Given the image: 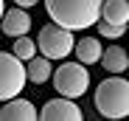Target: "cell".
Here are the masks:
<instances>
[{
    "instance_id": "10",
    "label": "cell",
    "mask_w": 129,
    "mask_h": 121,
    "mask_svg": "<svg viewBox=\"0 0 129 121\" xmlns=\"http://www.w3.org/2000/svg\"><path fill=\"white\" fill-rule=\"evenodd\" d=\"M73 51H76V59H79L81 65H95L98 59H101L104 45L98 42L95 37H81V39L73 42Z\"/></svg>"
},
{
    "instance_id": "8",
    "label": "cell",
    "mask_w": 129,
    "mask_h": 121,
    "mask_svg": "<svg viewBox=\"0 0 129 121\" xmlns=\"http://www.w3.org/2000/svg\"><path fill=\"white\" fill-rule=\"evenodd\" d=\"M0 28H3L6 37H23V34H28L31 31V14H28V9L14 6V9L3 11V17H0Z\"/></svg>"
},
{
    "instance_id": "7",
    "label": "cell",
    "mask_w": 129,
    "mask_h": 121,
    "mask_svg": "<svg viewBox=\"0 0 129 121\" xmlns=\"http://www.w3.org/2000/svg\"><path fill=\"white\" fill-rule=\"evenodd\" d=\"M37 118H45V121H81L84 113L76 104V99L59 96V99H51V102L37 113Z\"/></svg>"
},
{
    "instance_id": "1",
    "label": "cell",
    "mask_w": 129,
    "mask_h": 121,
    "mask_svg": "<svg viewBox=\"0 0 129 121\" xmlns=\"http://www.w3.org/2000/svg\"><path fill=\"white\" fill-rule=\"evenodd\" d=\"M101 3L104 0H45V11L51 23L70 31H84L95 26L101 14Z\"/></svg>"
},
{
    "instance_id": "11",
    "label": "cell",
    "mask_w": 129,
    "mask_h": 121,
    "mask_svg": "<svg viewBox=\"0 0 129 121\" xmlns=\"http://www.w3.org/2000/svg\"><path fill=\"white\" fill-rule=\"evenodd\" d=\"M51 59L48 56H31L28 62H25V79L28 82H34V85H45L48 79H51Z\"/></svg>"
},
{
    "instance_id": "13",
    "label": "cell",
    "mask_w": 129,
    "mask_h": 121,
    "mask_svg": "<svg viewBox=\"0 0 129 121\" xmlns=\"http://www.w3.org/2000/svg\"><path fill=\"white\" fill-rule=\"evenodd\" d=\"M11 54H14L17 59H23V62H28V59L37 54V42H34V39H31L28 34H23V37H14Z\"/></svg>"
},
{
    "instance_id": "3",
    "label": "cell",
    "mask_w": 129,
    "mask_h": 121,
    "mask_svg": "<svg viewBox=\"0 0 129 121\" xmlns=\"http://www.w3.org/2000/svg\"><path fill=\"white\" fill-rule=\"evenodd\" d=\"M51 73H53L56 93L64 96V99H79V96H84L90 90V70L81 62H64Z\"/></svg>"
},
{
    "instance_id": "6",
    "label": "cell",
    "mask_w": 129,
    "mask_h": 121,
    "mask_svg": "<svg viewBox=\"0 0 129 121\" xmlns=\"http://www.w3.org/2000/svg\"><path fill=\"white\" fill-rule=\"evenodd\" d=\"M37 51L42 56H48L51 62L53 59H64L73 51V31L70 28H62V26H45L37 37Z\"/></svg>"
},
{
    "instance_id": "14",
    "label": "cell",
    "mask_w": 129,
    "mask_h": 121,
    "mask_svg": "<svg viewBox=\"0 0 129 121\" xmlns=\"http://www.w3.org/2000/svg\"><path fill=\"white\" fill-rule=\"evenodd\" d=\"M37 3H39V0H14V6H20V9H31Z\"/></svg>"
},
{
    "instance_id": "2",
    "label": "cell",
    "mask_w": 129,
    "mask_h": 121,
    "mask_svg": "<svg viewBox=\"0 0 129 121\" xmlns=\"http://www.w3.org/2000/svg\"><path fill=\"white\" fill-rule=\"evenodd\" d=\"M95 110L104 118H126L129 115V82L121 73H112L110 79L95 85Z\"/></svg>"
},
{
    "instance_id": "4",
    "label": "cell",
    "mask_w": 129,
    "mask_h": 121,
    "mask_svg": "<svg viewBox=\"0 0 129 121\" xmlns=\"http://www.w3.org/2000/svg\"><path fill=\"white\" fill-rule=\"evenodd\" d=\"M95 26H98V34L107 39L123 37L129 26V0H104Z\"/></svg>"
},
{
    "instance_id": "9",
    "label": "cell",
    "mask_w": 129,
    "mask_h": 121,
    "mask_svg": "<svg viewBox=\"0 0 129 121\" xmlns=\"http://www.w3.org/2000/svg\"><path fill=\"white\" fill-rule=\"evenodd\" d=\"M0 118L3 121H37V107L28 102V99H6L3 110H0Z\"/></svg>"
},
{
    "instance_id": "12",
    "label": "cell",
    "mask_w": 129,
    "mask_h": 121,
    "mask_svg": "<svg viewBox=\"0 0 129 121\" xmlns=\"http://www.w3.org/2000/svg\"><path fill=\"white\" fill-rule=\"evenodd\" d=\"M98 62L104 65V70H110V73H123V70L129 68V54H126L123 48L112 45V48H104V51H101V59H98Z\"/></svg>"
},
{
    "instance_id": "15",
    "label": "cell",
    "mask_w": 129,
    "mask_h": 121,
    "mask_svg": "<svg viewBox=\"0 0 129 121\" xmlns=\"http://www.w3.org/2000/svg\"><path fill=\"white\" fill-rule=\"evenodd\" d=\"M3 11H6V3H3V0H0V17H3Z\"/></svg>"
},
{
    "instance_id": "5",
    "label": "cell",
    "mask_w": 129,
    "mask_h": 121,
    "mask_svg": "<svg viewBox=\"0 0 129 121\" xmlns=\"http://www.w3.org/2000/svg\"><path fill=\"white\" fill-rule=\"evenodd\" d=\"M25 82H28L25 79V62L17 59L14 54L0 51V102L20 96Z\"/></svg>"
}]
</instances>
